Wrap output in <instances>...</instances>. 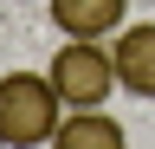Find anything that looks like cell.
<instances>
[{
  "mask_svg": "<svg viewBox=\"0 0 155 149\" xmlns=\"http://www.w3.org/2000/svg\"><path fill=\"white\" fill-rule=\"evenodd\" d=\"M58 104H65V97L52 91V78H39V71H7V78H0V143H7V149L52 143Z\"/></svg>",
  "mask_w": 155,
  "mask_h": 149,
  "instance_id": "6da1fadb",
  "label": "cell"
},
{
  "mask_svg": "<svg viewBox=\"0 0 155 149\" xmlns=\"http://www.w3.org/2000/svg\"><path fill=\"white\" fill-rule=\"evenodd\" d=\"M45 78H52V91H58L71 110H104V97L116 91V59H110L97 39H65Z\"/></svg>",
  "mask_w": 155,
  "mask_h": 149,
  "instance_id": "7a4b0ae2",
  "label": "cell"
},
{
  "mask_svg": "<svg viewBox=\"0 0 155 149\" xmlns=\"http://www.w3.org/2000/svg\"><path fill=\"white\" fill-rule=\"evenodd\" d=\"M110 59H116V84L129 97H155V20L123 26L116 46H110Z\"/></svg>",
  "mask_w": 155,
  "mask_h": 149,
  "instance_id": "3957f363",
  "label": "cell"
},
{
  "mask_svg": "<svg viewBox=\"0 0 155 149\" xmlns=\"http://www.w3.org/2000/svg\"><path fill=\"white\" fill-rule=\"evenodd\" d=\"M45 7H52V26L65 39H104V32L123 26L129 0H45Z\"/></svg>",
  "mask_w": 155,
  "mask_h": 149,
  "instance_id": "277c9868",
  "label": "cell"
},
{
  "mask_svg": "<svg viewBox=\"0 0 155 149\" xmlns=\"http://www.w3.org/2000/svg\"><path fill=\"white\" fill-rule=\"evenodd\" d=\"M52 149H129V136L104 110H71V117L52 130Z\"/></svg>",
  "mask_w": 155,
  "mask_h": 149,
  "instance_id": "5b68a950",
  "label": "cell"
}]
</instances>
